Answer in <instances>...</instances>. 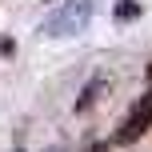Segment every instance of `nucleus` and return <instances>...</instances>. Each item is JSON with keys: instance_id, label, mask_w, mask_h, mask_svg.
<instances>
[{"instance_id": "4", "label": "nucleus", "mask_w": 152, "mask_h": 152, "mask_svg": "<svg viewBox=\"0 0 152 152\" xmlns=\"http://www.w3.org/2000/svg\"><path fill=\"white\" fill-rule=\"evenodd\" d=\"M136 12H140V4H136V0H120V4H116V20H132Z\"/></svg>"}, {"instance_id": "5", "label": "nucleus", "mask_w": 152, "mask_h": 152, "mask_svg": "<svg viewBox=\"0 0 152 152\" xmlns=\"http://www.w3.org/2000/svg\"><path fill=\"white\" fill-rule=\"evenodd\" d=\"M44 152H68V148H64V144H48Z\"/></svg>"}, {"instance_id": "2", "label": "nucleus", "mask_w": 152, "mask_h": 152, "mask_svg": "<svg viewBox=\"0 0 152 152\" xmlns=\"http://www.w3.org/2000/svg\"><path fill=\"white\" fill-rule=\"evenodd\" d=\"M148 128H152V88L132 104V112L124 116V124L116 128V144H136Z\"/></svg>"}, {"instance_id": "1", "label": "nucleus", "mask_w": 152, "mask_h": 152, "mask_svg": "<svg viewBox=\"0 0 152 152\" xmlns=\"http://www.w3.org/2000/svg\"><path fill=\"white\" fill-rule=\"evenodd\" d=\"M92 8H96V0H64L44 20V36H76V32H84L92 20Z\"/></svg>"}, {"instance_id": "3", "label": "nucleus", "mask_w": 152, "mask_h": 152, "mask_svg": "<svg viewBox=\"0 0 152 152\" xmlns=\"http://www.w3.org/2000/svg\"><path fill=\"white\" fill-rule=\"evenodd\" d=\"M104 92H108V76H96V80H88V84H84V92H80V100H76V112H88V108L96 104Z\"/></svg>"}, {"instance_id": "6", "label": "nucleus", "mask_w": 152, "mask_h": 152, "mask_svg": "<svg viewBox=\"0 0 152 152\" xmlns=\"http://www.w3.org/2000/svg\"><path fill=\"white\" fill-rule=\"evenodd\" d=\"M88 152H108V144H88Z\"/></svg>"}]
</instances>
